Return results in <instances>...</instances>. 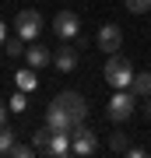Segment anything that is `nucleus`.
Listing matches in <instances>:
<instances>
[{
	"instance_id": "obj_1",
	"label": "nucleus",
	"mask_w": 151,
	"mask_h": 158,
	"mask_svg": "<svg viewBox=\"0 0 151 158\" xmlns=\"http://www.w3.org/2000/svg\"><path fill=\"white\" fill-rule=\"evenodd\" d=\"M102 74H106V81H109V85L116 88V91L134 85V63H130L127 56H120V53H109L106 70H102Z\"/></svg>"
},
{
	"instance_id": "obj_2",
	"label": "nucleus",
	"mask_w": 151,
	"mask_h": 158,
	"mask_svg": "<svg viewBox=\"0 0 151 158\" xmlns=\"http://www.w3.org/2000/svg\"><path fill=\"white\" fill-rule=\"evenodd\" d=\"M134 109H137V95L130 88H120L116 95L109 98V106H106V116L112 119V123H127L130 116H134Z\"/></svg>"
},
{
	"instance_id": "obj_3",
	"label": "nucleus",
	"mask_w": 151,
	"mask_h": 158,
	"mask_svg": "<svg viewBox=\"0 0 151 158\" xmlns=\"http://www.w3.org/2000/svg\"><path fill=\"white\" fill-rule=\"evenodd\" d=\"M70 155H78V158H91L99 151V137H95V130L91 127H84V123H74L70 130Z\"/></svg>"
},
{
	"instance_id": "obj_4",
	"label": "nucleus",
	"mask_w": 151,
	"mask_h": 158,
	"mask_svg": "<svg viewBox=\"0 0 151 158\" xmlns=\"http://www.w3.org/2000/svg\"><path fill=\"white\" fill-rule=\"evenodd\" d=\"M14 32L21 35L25 42L39 39V32H42V14H39V11H32V7L18 11V18H14Z\"/></svg>"
},
{
	"instance_id": "obj_5",
	"label": "nucleus",
	"mask_w": 151,
	"mask_h": 158,
	"mask_svg": "<svg viewBox=\"0 0 151 158\" xmlns=\"http://www.w3.org/2000/svg\"><path fill=\"white\" fill-rule=\"evenodd\" d=\"M53 32H56V39H63V42L78 39V35H81V18L74 11H60L53 18Z\"/></svg>"
},
{
	"instance_id": "obj_6",
	"label": "nucleus",
	"mask_w": 151,
	"mask_h": 158,
	"mask_svg": "<svg viewBox=\"0 0 151 158\" xmlns=\"http://www.w3.org/2000/svg\"><path fill=\"white\" fill-rule=\"evenodd\" d=\"M56 102H60V106L70 113L74 123H84V119H88V102H84L81 91H60V95H56Z\"/></svg>"
},
{
	"instance_id": "obj_7",
	"label": "nucleus",
	"mask_w": 151,
	"mask_h": 158,
	"mask_svg": "<svg viewBox=\"0 0 151 158\" xmlns=\"http://www.w3.org/2000/svg\"><path fill=\"white\" fill-rule=\"evenodd\" d=\"M95 42H99V49L102 53H120L123 49V28H120V25H102L99 28V35H95Z\"/></svg>"
},
{
	"instance_id": "obj_8",
	"label": "nucleus",
	"mask_w": 151,
	"mask_h": 158,
	"mask_svg": "<svg viewBox=\"0 0 151 158\" xmlns=\"http://www.w3.org/2000/svg\"><path fill=\"white\" fill-rule=\"evenodd\" d=\"M46 127L63 130V134H70V130H74V119H70V113H67V109H63L56 98L49 102V106H46Z\"/></svg>"
},
{
	"instance_id": "obj_9",
	"label": "nucleus",
	"mask_w": 151,
	"mask_h": 158,
	"mask_svg": "<svg viewBox=\"0 0 151 158\" xmlns=\"http://www.w3.org/2000/svg\"><path fill=\"white\" fill-rule=\"evenodd\" d=\"M25 60H28V67L42 70V67H49V63H53V49H46L42 42H32V46L25 49Z\"/></svg>"
},
{
	"instance_id": "obj_10",
	"label": "nucleus",
	"mask_w": 151,
	"mask_h": 158,
	"mask_svg": "<svg viewBox=\"0 0 151 158\" xmlns=\"http://www.w3.org/2000/svg\"><path fill=\"white\" fill-rule=\"evenodd\" d=\"M53 67L63 70V74H70L74 67H78V49H74V46H67V42H63L60 49H53Z\"/></svg>"
},
{
	"instance_id": "obj_11",
	"label": "nucleus",
	"mask_w": 151,
	"mask_h": 158,
	"mask_svg": "<svg viewBox=\"0 0 151 158\" xmlns=\"http://www.w3.org/2000/svg\"><path fill=\"white\" fill-rule=\"evenodd\" d=\"M70 134H63V130H53V141H49V158H67L70 155Z\"/></svg>"
},
{
	"instance_id": "obj_12",
	"label": "nucleus",
	"mask_w": 151,
	"mask_h": 158,
	"mask_svg": "<svg viewBox=\"0 0 151 158\" xmlns=\"http://www.w3.org/2000/svg\"><path fill=\"white\" fill-rule=\"evenodd\" d=\"M49 141H53V127H39V130H35V134H32V144H35V151H39V155H49Z\"/></svg>"
},
{
	"instance_id": "obj_13",
	"label": "nucleus",
	"mask_w": 151,
	"mask_h": 158,
	"mask_svg": "<svg viewBox=\"0 0 151 158\" xmlns=\"http://www.w3.org/2000/svg\"><path fill=\"white\" fill-rule=\"evenodd\" d=\"M14 85L21 88V91H32L35 85H39V77H35V67H21L14 74Z\"/></svg>"
},
{
	"instance_id": "obj_14",
	"label": "nucleus",
	"mask_w": 151,
	"mask_h": 158,
	"mask_svg": "<svg viewBox=\"0 0 151 158\" xmlns=\"http://www.w3.org/2000/svg\"><path fill=\"white\" fill-rule=\"evenodd\" d=\"M130 91H134L137 98L151 95V70H148V74H134V85H130Z\"/></svg>"
},
{
	"instance_id": "obj_15",
	"label": "nucleus",
	"mask_w": 151,
	"mask_h": 158,
	"mask_svg": "<svg viewBox=\"0 0 151 158\" xmlns=\"http://www.w3.org/2000/svg\"><path fill=\"white\" fill-rule=\"evenodd\" d=\"M25 49H28V46H25V39L18 32H14V39H4V53H11V60L14 56H25Z\"/></svg>"
},
{
	"instance_id": "obj_16",
	"label": "nucleus",
	"mask_w": 151,
	"mask_h": 158,
	"mask_svg": "<svg viewBox=\"0 0 151 158\" xmlns=\"http://www.w3.org/2000/svg\"><path fill=\"white\" fill-rule=\"evenodd\" d=\"M14 144H18V141H14V130H7V123H4V127H0V158L11 155Z\"/></svg>"
},
{
	"instance_id": "obj_17",
	"label": "nucleus",
	"mask_w": 151,
	"mask_h": 158,
	"mask_svg": "<svg viewBox=\"0 0 151 158\" xmlns=\"http://www.w3.org/2000/svg\"><path fill=\"white\" fill-rule=\"evenodd\" d=\"M109 148H112L116 155H127V151H130V137L120 130V134H112V137H109Z\"/></svg>"
},
{
	"instance_id": "obj_18",
	"label": "nucleus",
	"mask_w": 151,
	"mask_h": 158,
	"mask_svg": "<svg viewBox=\"0 0 151 158\" xmlns=\"http://www.w3.org/2000/svg\"><path fill=\"white\" fill-rule=\"evenodd\" d=\"M32 155H39L35 144H14V148H11V158H32Z\"/></svg>"
},
{
	"instance_id": "obj_19",
	"label": "nucleus",
	"mask_w": 151,
	"mask_h": 158,
	"mask_svg": "<svg viewBox=\"0 0 151 158\" xmlns=\"http://www.w3.org/2000/svg\"><path fill=\"white\" fill-rule=\"evenodd\" d=\"M127 11L130 14H148L151 11V0H127Z\"/></svg>"
},
{
	"instance_id": "obj_20",
	"label": "nucleus",
	"mask_w": 151,
	"mask_h": 158,
	"mask_svg": "<svg viewBox=\"0 0 151 158\" xmlns=\"http://www.w3.org/2000/svg\"><path fill=\"white\" fill-rule=\"evenodd\" d=\"M25 106H28V102H25V91L18 88L14 95H11V113H25Z\"/></svg>"
},
{
	"instance_id": "obj_21",
	"label": "nucleus",
	"mask_w": 151,
	"mask_h": 158,
	"mask_svg": "<svg viewBox=\"0 0 151 158\" xmlns=\"http://www.w3.org/2000/svg\"><path fill=\"white\" fill-rule=\"evenodd\" d=\"M141 113L151 119V95H144V98H141Z\"/></svg>"
},
{
	"instance_id": "obj_22",
	"label": "nucleus",
	"mask_w": 151,
	"mask_h": 158,
	"mask_svg": "<svg viewBox=\"0 0 151 158\" xmlns=\"http://www.w3.org/2000/svg\"><path fill=\"white\" fill-rule=\"evenodd\" d=\"M4 123H7V106L0 102V127H4Z\"/></svg>"
},
{
	"instance_id": "obj_23",
	"label": "nucleus",
	"mask_w": 151,
	"mask_h": 158,
	"mask_svg": "<svg viewBox=\"0 0 151 158\" xmlns=\"http://www.w3.org/2000/svg\"><path fill=\"white\" fill-rule=\"evenodd\" d=\"M4 39H7V25L0 21V42H4Z\"/></svg>"
}]
</instances>
